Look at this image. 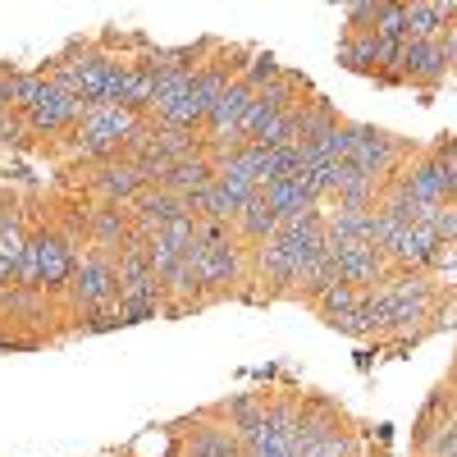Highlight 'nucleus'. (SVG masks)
Here are the masks:
<instances>
[{
    "label": "nucleus",
    "mask_w": 457,
    "mask_h": 457,
    "mask_svg": "<svg viewBox=\"0 0 457 457\" xmlns=\"http://www.w3.org/2000/svg\"><path fill=\"white\" fill-rule=\"evenodd\" d=\"M197 279H202V293H206V297L228 293L234 284H243V252H238L234 243L202 247V270H197Z\"/></svg>",
    "instance_id": "6e6552de"
},
{
    "label": "nucleus",
    "mask_w": 457,
    "mask_h": 457,
    "mask_svg": "<svg viewBox=\"0 0 457 457\" xmlns=\"http://www.w3.org/2000/svg\"><path fill=\"white\" fill-rule=\"evenodd\" d=\"M133 234H137V228H133V215H129L124 206H105V202H101V206L87 215V243H92L96 252H105V256H114Z\"/></svg>",
    "instance_id": "9d476101"
},
{
    "label": "nucleus",
    "mask_w": 457,
    "mask_h": 457,
    "mask_svg": "<svg viewBox=\"0 0 457 457\" xmlns=\"http://www.w3.org/2000/svg\"><path fill=\"white\" fill-rule=\"evenodd\" d=\"M439 329H457V302L453 307H439Z\"/></svg>",
    "instance_id": "aec40b11"
},
{
    "label": "nucleus",
    "mask_w": 457,
    "mask_h": 457,
    "mask_svg": "<svg viewBox=\"0 0 457 457\" xmlns=\"http://www.w3.org/2000/svg\"><path fill=\"white\" fill-rule=\"evenodd\" d=\"M439 247H444V243H439V234H435L430 224H407V228H398V238L385 247V261L411 265V270H426Z\"/></svg>",
    "instance_id": "9b49d317"
},
{
    "label": "nucleus",
    "mask_w": 457,
    "mask_h": 457,
    "mask_svg": "<svg viewBox=\"0 0 457 457\" xmlns=\"http://www.w3.org/2000/svg\"><path fill=\"white\" fill-rule=\"evenodd\" d=\"M370 32L379 37V42H407V10L403 5H379Z\"/></svg>",
    "instance_id": "f3484780"
},
{
    "label": "nucleus",
    "mask_w": 457,
    "mask_h": 457,
    "mask_svg": "<svg viewBox=\"0 0 457 457\" xmlns=\"http://www.w3.org/2000/svg\"><path fill=\"white\" fill-rule=\"evenodd\" d=\"M137 124H142V114H133L124 105H87L83 124L73 129V142H79L87 161H114Z\"/></svg>",
    "instance_id": "f257e3e1"
},
{
    "label": "nucleus",
    "mask_w": 457,
    "mask_h": 457,
    "mask_svg": "<svg viewBox=\"0 0 457 457\" xmlns=\"http://www.w3.org/2000/svg\"><path fill=\"white\" fill-rule=\"evenodd\" d=\"M407 10V42H439L444 28L457 19V5H403Z\"/></svg>",
    "instance_id": "ddd939ff"
},
{
    "label": "nucleus",
    "mask_w": 457,
    "mask_h": 457,
    "mask_svg": "<svg viewBox=\"0 0 457 457\" xmlns=\"http://www.w3.org/2000/svg\"><path fill=\"white\" fill-rule=\"evenodd\" d=\"M439 46H444V55H448V64H457V19L444 28V37H439Z\"/></svg>",
    "instance_id": "6ab92c4d"
},
{
    "label": "nucleus",
    "mask_w": 457,
    "mask_h": 457,
    "mask_svg": "<svg viewBox=\"0 0 457 457\" xmlns=\"http://www.w3.org/2000/svg\"><path fill=\"white\" fill-rule=\"evenodd\" d=\"M398 183H403V193H407V197H416L421 206H439V202H453L457 170H453L444 156H426V161H416Z\"/></svg>",
    "instance_id": "39448f33"
},
{
    "label": "nucleus",
    "mask_w": 457,
    "mask_h": 457,
    "mask_svg": "<svg viewBox=\"0 0 457 457\" xmlns=\"http://www.w3.org/2000/svg\"><path fill=\"white\" fill-rule=\"evenodd\" d=\"M69 284H73L79 307H87V312H101V307H114V302H120V270H114V256H105V252L79 256Z\"/></svg>",
    "instance_id": "f03ea898"
},
{
    "label": "nucleus",
    "mask_w": 457,
    "mask_h": 457,
    "mask_svg": "<svg viewBox=\"0 0 457 457\" xmlns=\"http://www.w3.org/2000/svg\"><path fill=\"white\" fill-rule=\"evenodd\" d=\"M92 187H96V193H101V202L105 206H129L137 193H142V174H137V165L133 161H101L96 165V174H92Z\"/></svg>",
    "instance_id": "1a4fd4ad"
},
{
    "label": "nucleus",
    "mask_w": 457,
    "mask_h": 457,
    "mask_svg": "<svg viewBox=\"0 0 457 457\" xmlns=\"http://www.w3.org/2000/svg\"><path fill=\"white\" fill-rule=\"evenodd\" d=\"M211 183H215V161H211V156H197V161H179V165H170V174L161 179V187H165V193H170V197H183V202L202 197Z\"/></svg>",
    "instance_id": "f8f14e48"
},
{
    "label": "nucleus",
    "mask_w": 457,
    "mask_h": 457,
    "mask_svg": "<svg viewBox=\"0 0 457 457\" xmlns=\"http://www.w3.org/2000/svg\"><path fill=\"white\" fill-rule=\"evenodd\" d=\"M279 79H284V69H279V60H275V55H252V64L243 69V83H247L252 92L275 87Z\"/></svg>",
    "instance_id": "dca6fc26"
},
{
    "label": "nucleus",
    "mask_w": 457,
    "mask_h": 457,
    "mask_svg": "<svg viewBox=\"0 0 457 457\" xmlns=\"http://www.w3.org/2000/svg\"><path fill=\"white\" fill-rule=\"evenodd\" d=\"M234 224H238V234H243L247 243H256V247H261V243H270V238L279 234V215L270 211L265 193H256V197L238 211V220H234Z\"/></svg>",
    "instance_id": "4468645a"
},
{
    "label": "nucleus",
    "mask_w": 457,
    "mask_h": 457,
    "mask_svg": "<svg viewBox=\"0 0 457 457\" xmlns=\"http://www.w3.org/2000/svg\"><path fill=\"white\" fill-rule=\"evenodd\" d=\"M28 247H32V256H37V288L60 293V288L73 279L79 252L60 238V228H37V234L28 238Z\"/></svg>",
    "instance_id": "7ed1b4c3"
},
{
    "label": "nucleus",
    "mask_w": 457,
    "mask_h": 457,
    "mask_svg": "<svg viewBox=\"0 0 457 457\" xmlns=\"http://www.w3.org/2000/svg\"><path fill=\"white\" fill-rule=\"evenodd\" d=\"M375 14H379V5H353V10H348V28H353V32H361V23L375 28Z\"/></svg>",
    "instance_id": "a211bd4d"
},
{
    "label": "nucleus",
    "mask_w": 457,
    "mask_h": 457,
    "mask_svg": "<svg viewBox=\"0 0 457 457\" xmlns=\"http://www.w3.org/2000/svg\"><path fill=\"white\" fill-rule=\"evenodd\" d=\"M366 179H385L398 161H403V142L394 133H379L370 124H357V146H353V156H348Z\"/></svg>",
    "instance_id": "423d86ee"
},
{
    "label": "nucleus",
    "mask_w": 457,
    "mask_h": 457,
    "mask_svg": "<svg viewBox=\"0 0 457 457\" xmlns=\"http://www.w3.org/2000/svg\"><path fill=\"white\" fill-rule=\"evenodd\" d=\"M83 114H87V101H83V96H73V92L46 83L42 101H37V105L23 114V120H28L32 133H64V129H79Z\"/></svg>",
    "instance_id": "20e7f679"
},
{
    "label": "nucleus",
    "mask_w": 457,
    "mask_h": 457,
    "mask_svg": "<svg viewBox=\"0 0 457 457\" xmlns=\"http://www.w3.org/2000/svg\"><path fill=\"white\" fill-rule=\"evenodd\" d=\"M444 73H448V55H444L439 42H403V55H398V69H394L398 83H426V87H435Z\"/></svg>",
    "instance_id": "0eeeda50"
},
{
    "label": "nucleus",
    "mask_w": 457,
    "mask_h": 457,
    "mask_svg": "<svg viewBox=\"0 0 457 457\" xmlns=\"http://www.w3.org/2000/svg\"><path fill=\"white\" fill-rule=\"evenodd\" d=\"M312 307L325 316V325L329 320H338V316H348L353 307H361V288H353V284H334V288H325Z\"/></svg>",
    "instance_id": "2eb2a0df"
}]
</instances>
